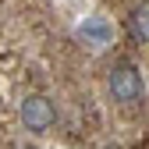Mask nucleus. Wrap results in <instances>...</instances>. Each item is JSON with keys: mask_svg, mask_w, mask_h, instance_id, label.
<instances>
[{"mask_svg": "<svg viewBox=\"0 0 149 149\" xmlns=\"http://www.w3.org/2000/svg\"><path fill=\"white\" fill-rule=\"evenodd\" d=\"M18 149H39V146H32V142H25V146H18Z\"/></svg>", "mask_w": 149, "mask_h": 149, "instance_id": "nucleus-4", "label": "nucleus"}, {"mask_svg": "<svg viewBox=\"0 0 149 149\" xmlns=\"http://www.w3.org/2000/svg\"><path fill=\"white\" fill-rule=\"evenodd\" d=\"M128 32H132V39L149 43V0L146 4H135L128 11Z\"/></svg>", "mask_w": 149, "mask_h": 149, "instance_id": "nucleus-3", "label": "nucleus"}, {"mask_svg": "<svg viewBox=\"0 0 149 149\" xmlns=\"http://www.w3.org/2000/svg\"><path fill=\"white\" fill-rule=\"evenodd\" d=\"M107 89L121 107H139L146 100V82L132 61H114V68L107 71Z\"/></svg>", "mask_w": 149, "mask_h": 149, "instance_id": "nucleus-1", "label": "nucleus"}, {"mask_svg": "<svg viewBox=\"0 0 149 149\" xmlns=\"http://www.w3.org/2000/svg\"><path fill=\"white\" fill-rule=\"evenodd\" d=\"M103 149H117V146H103Z\"/></svg>", "mask_w": 149, "mask_h": 149, "instance_id": "nucleus-5", "label": "nucleus"}, {"mask_svg": "<svg viewBox=\"0 0 149 149\" xmlns=\"http://www.w3.org/2000/svg\"><path fill=\"white\" fill-rule=\"evenodd\" d=\"M18 117H22V124L29 132L43 135V132H50V128L57 124V107H53L43 92H29V96H22V103H18Z\"/></svg>", "mask_w": 149, "mask_h": 149, "instance_id": "nucleus-2", "label": "nucleus"}]
</instances>
